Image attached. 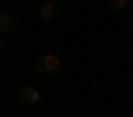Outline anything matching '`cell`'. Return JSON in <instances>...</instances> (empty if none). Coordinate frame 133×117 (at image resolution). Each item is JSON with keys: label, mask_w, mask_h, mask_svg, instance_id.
<instances>
[{"label": "cell", "mask_w": 133, "mask_h": 117, "mask_svg": "<svg viewBox=\"0 0 133 117\" xmlns=\"http://www.w3.org/2000/svg\"><path fill=\"white\" fill-rule=\"evenodd\" d=\"M19 21L14 13H8V11H0V35H11V32H16Z\"/></svg>", "instance_id": "3"}, {"label": "cell", "mask_w": 133, "mask_h": 117, "mask_svg": "<svg viewBox=\"0 0 133 117\" xmlns=\"http://www.w3.org/2000/svg\"><path fill=\"white\" fill-rule=\"evenodd\" d=\"M40 88L37 85H19L16 88V99L21 101V104H37L40 101Z\"/></svg>", "instance_id": "2"}, {"label": "cell", "mask_w": 133, "mask_h": 117, "mask_svg": "<svg viewBox=\"0 0 133 117\" xmlns=\"http://www.w3.org/2000/svg\"><path fill=\"white\" fill-rule=\"evenodd\" d=\"M56 13H59V5L53 3V0H48V3H43V5H40V19L51 21V19H56Z\"/></svg>", "instance_id": "4"}, {"label": "cell", "mask_w": 133, "mask_h": 117, "mask_svg": "<svg viewBox=\"0 0 133 117\" xmlns=\"http://www.w3.org/2000/svg\"><path fill=\"white\" fill-rule=\"evenodd\" d=\"M3 48H5V37L0 35V51H3Z\"/></svg>", "instance_id": "6"}, {"label": "cell", "mask_w": 133, "mask_h": 117, "mask_svg": "<svg viewBox=\"0 0 133 117\" xmlns=\"http://www.w3.org/2000/svg\"><path fill=\"white\" fill-rule=\"evenodd\" d=\"M130 0H109V8H128Z\"/></svg>", "instance_id": "5"}, {"label": "cell", "mask_w": 133, "mask_h": 117, "mask_svg": "<svg viewBox=\"0 0 133 117\" xmlns=\"http://www.w3.org/2000/svg\"><path fill=\"white\" fill-rule=\"evenodd\" d=\"M35 72L45 74V77H53V74L61 72V59L56 56V53H40L37 61H35Z\"/></svg>", "instance_id": "1"}]
</instances>
